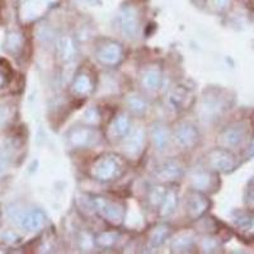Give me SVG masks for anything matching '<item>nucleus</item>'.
I'll return each instance as SVG.
<instances>
[{
  "label": "nucleus",
  "instance_id": "nucleus-1",
  "mask_svg": "<svg viewBox=\"0 0 254 254\" xmlns=\"http://www.w3.org/2000/svg\"><path fill=\"white\" fill-rule=\"evenodd\" d=\"M126 172V160L113 153L102 154L95 159L90 168V174L99 182L108 183L122 177Z\"/></svg>",
  "mask_w": 254,
  "mask_h": 254
},
{
  "label": "nucleus",
  "instance_id": "nucleus-2",
  "mask_svg": "<svg viewBox=\"0 0 254 254\" xmlns=\"http://www.w3.org/2000/svg\"><path fill=\"white\" fill-rule=\"evenodd\" d=\"M90 206L93 210L111 225L119 226L125 220L126 210L125 205L120 201L104 196H93L90 198Z\"/></svg>",
  "mask_w": 254,
  "mask_h": 254
},
{
  "label": "nucleus",
  "instance_id": "nucleus-3",
  "mask_svg": "<svg viewBox=\"0 0 254 254\" xmlns=\"http://www.w3.org/2000/svg\"><path fill=\"white\" fill-rule=\"evenodd\" d=\"M9 216L15 224L24 229L26 231H38L46 225L47 216L44 211L40 208H33L29 211H22L19 208H13L10 210Z\"/></svg>",
  "mask_w": 254,
  "mask_h": 254
},
{
  "label": "nucleus",
  "instance_id": "nucleus-4",
  "mask_svg": "<svg viewBox=\"0 0 254 254\" xmlns=\"http://www.w3.org/2000/svg\"><path fill=\"white\" fill-rule=\"evenodd\" d=\"M101 140V133L95 126H76L72 127L67 132V141L72 147H92L98 144Z\"/></svg>",
  "mask_w": 254,
  "mask_h": 254
},
{
  "label": "nucleus",
  "instance_id": "nucleus-5",
  "mask_svg": "<svg viewBox=\"0 0 254 254\" xmlns=\"http://www.w3.org/2000/svg\"><path fill=\"white\" fill-rule=\"evenodd\" d=\"M207 160L210 167L219 173H230L237 168V156L228 147H216L208 153Z\"/></svg>",
  "mask_w": 254,
  "mask_h": 254
},
{
  "label": "nucleus",
  "instance_id": "nucleus-6",
  "mask_svg": "<svg viewBox=\"0 0 254 254\" xmlns=\"http://www.w3.org/2000/svg\"><path fill=\"white\" fill-rule=\"evenodd\" d=\"M95 58L104 66H116L124 59V49L116 41L104 40L97 46Z\"/></svg>",
  "mask_w": 254,
  "mask_h": 254
},
{
  "label": "nucleus",
  "instance_id": "nucleus-7",
  "mask_svg": "<svg viewBox=\"0 0 254 254\" xmlns=\"http://www.w3.org/2000/svg\"><path fill=\"white\" fill-rule=\"evenodd\" d=\"M211 202L203 192L192 190L187 193L186 197V211H187L188 217L192 220H198L202 217L210 208Z\"/></svg>",
  "mask_w": 254,
  "mask_h": 254
},
{
  "label": "nucleus",
  "instance_id": "nucleus-8",
  "mask_svg": "<svg viewBox=\"0 0 254 254\" xmlns=\"http://www.w3.org/2000/svg\"><path fill=\"white\" fill-rule=\"evenodd\" d=\"M55 3L56 0H22L19 6L20 18L24 22H32L42 17Z\"/></svg>",
  "mask_w": 254,
  "mask_h": 254
},
{
  "label": "nucleus",
  "instance_id": "nucleus-9",
  "mask_svg": "<svg viewBox=\"0 0 254 254\" xmlns=\"http://www.w3.org/2000/svg\"><path fill=\"white\" fill-rule=\"evenodd\" d=\"M174 140L183 149H194L199 142V132L194 125L190 122H181L174 128Z\"/></svg>",
  "mask_w": 254,
  "mask_h": 254
},
{
  "label": "nucleus",
  "instance_id": "nucleus-10",
  "mask_svg": "<svg viewBox=\"0 0 254 254\" xmlns=\"http://www.w3.org/2000/svg\"><path fill=\"white\" fill-rule=\"evenodd\" d=\"M185 165L178 159H168L159 165L155 172L156 179L164 183H173L185 176Z\"/></svg>",
  "mask_w": 254,
  "mask_h": 254
},
{
  "label": "nucleus",
  "instance_id": "nucleus-11",
  "mask_svg": "<svg viewBox=\"0 0 254 254\" xmlns=\"http://www.w3.org/2000/svg\"><path fill=\"white\" fill-rule=\"evenodd\" d=\"M119 26L126 37H135L139 31V14L133 6L124 5L119 13Z\"/></svg>",
  "mask_w": 254,
  "mask_h": 254
},
{
  "label": "nucleus",
  "instance_id": "nucleus-12",
  "mask_svg": "<svg viewBox=\"0 0 254 254\" xmlns=\"http://www.w3.org/2000/svg\"><path fill=\"white\" fill-rule=\"evenodd\" d=\"M94 88L95 81L93 76L89 72L80 71L76 74L74 80H72L70 90H71V94L76 98H85L94 92Z\"/></svg>",
  "mask_w": 254,
  "mask_h": 254
},
{
  "label": "nucleus",
  "instance_id": "nucleus-13",
  "mask_svg": "<svg viewBox=\"0 0 254 254\" xmlns=\"http://www.w3.org/2000/svg\"><path fill=\"white\" fill-rule=\"evenodd\" d=\"M131 130V119L125 112L115 116L108 126V136L113 140L125 139Z\"/></svg>",
  "mask_w": 254,
  "mask_h": 254
},
{
  "label": "nucleus",
  "instance_id": "nucleus-14",
  "mask_svg": "<svg viewBox=\"0 0 254 254\" xmlns=\"http://www.w3.org/2000/svg\"><path fill=\"white\" fill-rule=\"evenodd\" d=\"M140 83L142 88H145L149 92H155L162 87L163 83V74L160 67L156 65H150L146 66L140 74Z\"/></svg>",
  "mask_w": 254,
  "mask_h": 254
},
{
  "label": "nucleus",
  "instance_id": "nucleus-15",
  "mask_svg": "<svg viewBox=\"0 0 254 254\" xmlns=\"http://www.w3.org/2000/svg\"><path fill=\"white\" fill-rule=\"evenodd\" d=\"M171 102L179 110H188L194 102L193 90L190 89L188 85L178 84L172 89Z\"/></svg>",
  "mask_w": 254,
  "mask_h": 254
},
{
  "label": "nucleus",
  "instance_id": "nucleus-16",
  "mask_svg": "<svg viewBox=\"0 0 254 254\" xmlns=\"http://www.w3.org/2000/svg\"><path fill=\"white\" fill-rule=\"evenodd\" d=\"M56 52L64 63H70L74 60L76 52H78V45L75 42V38L69 35L60 36L56 42Z\"/></svg>",
  "mask_w": 254,
  "mask_h": 254
},
{
  "label": "nucleus",
  "instance_id": "nucleus-17",
  "mask_svg": "<svg viewBox=\"0 0 254 254\" xmlns=\"http://www.w3.org/2000/svg\"><path fill=\"white\" fill-rule=\"evenodd\" d=\"M145 145V130L142 127L136 128L131 133L126 136V141H125V153L127 156L136 158L139 156L142 151Z\"/></svg>",
  "mask_w": 254,
  "mask_h": 254
},
{
  "label": "nucleus",
  "instance_id": "nucleus-18",
  "mask_svg": "<svg viewBox=\"0 0 254 254\" xmlns=\"http://www.w3.org/2000/svg\"><path fill=\"white\" fill-rule=\"evenodd\" d=\"M246 137V128L240 125L228 127L226 130L222 131L219 136V141L222 147H237L239 146Z\"/></svg>",
  "mask_w": 254,
  "mask_h": 254
},
{
  "label": "nucleus",
  "instance_id": "nucleus-19",
  "mask_svg": "<svg viewBox=\"0 0 254 254\" xmlns=\"http://www.w3.org/2000/svg\"><path fill=\"white\" fill-rule=\"evenodd\" d=\"M190 185H192V188L196 190H199V192H208L212 188H215L217 186L216 177H215L214 173L207 171H201L197 172L192 176V179H190Z\"/></svg>",
  "mask_w": 254,
  "mask_h": 254
},
{
  "label": "nucleus",
  "instance_id": "nucleus-20",
  "mask_svg": "<svg viewBox=\"0 0 254 254\" xmlns=\"http://www.w3.org/2000/svg\"><path fill=\"white\" fill-rule=\"evenodd\" d=\"M169 136H171V132L164 124L154 125L153 131H151V139H153V144L156 150L163 151L167 149L168 144H169Z\"/></svg>",
  "mask_w": 254,
  "mask_h": 254
},
{
  "label": "nucleus",
  "instance_id": "nucleus-21",
  "mask_svg": "<svg viewBox=\"0 0 254 254\" xmlns=\"http://www.w3.org/2000/svg\"><path fill=\"white\" fill-rule=\"evenodd\" d=\"M24 47V37L17 31L9 32L4 41V50L10 55H18Z\"/></svg>",
  "mask_w": 254,
  "mask_h": 254
},
{
  "label": "nucleus",
  "instance_id": "nucleus-22",
  "mask_svg": "<svg viewBox=\"0 0 254 254\" xmlns=\"http://www.w3.org/2000/svg\"><path fill=\"white\" fill-rule=\"evenodd\" d=\"M171 226L168 224H159L156 225L153 230L150 231V235H149V243L153 248H159L162 247L165 242L168 240V238L171 237Z\"/></svg>",
  "mask_w": 254,
  "mask_h": 254
},
{
  "label": "nucleus",
  "instance_id": "nucleus-23",
  "mask_svg": "<svg viewBox=\"0 0 254 254\" xmlns=\"http://www.w3.org/2000/svg\"><path fill=\"white\" fill-rule=\"evenodd\" d=\"M224 101L219 98V95L210 94L206 95L202 102V112L205 113L207 117H212L224 111Z\"/></svg>",
  "mask_w": 254,
  "mask_h": 254
},
{
  "label": "nucleus",
  "instance_id": "nucleus-24",
  "mask_svg": "<svg viewBox=\"0 0 254 254\" xmlns=\"http://www.w3.org/2000/svg\"><path fill=\"white\" fill-rule=\"evenodd\" d=\"M177 205H178V190L177 188H169L160 205V215L164 217L171 216L176 211Z\"/></svg>",
  "mask_w": 254,
  "mask_h": 254
},
{
  "label": "nucleus",
  "instance_id": "nucleus-25",
  "mask_svg": "<svg viewBox=\"0 0 254 254\" xmlns=\"http://www.w3.org/2000/svg\"><path fill=\"white\" fill-rule=\"evenodd\" d=\"M126 103L128 110L131 111V113H133V115L136 116H142L147 110L146 101L142 98L141 95L136 94V93L127 95Z\"/></svg>",
  "mask_w": 254,
  "mask_h": 254
},
{
  "label": "nucleus",
  "instance_id": "nucleus-26",
  "mask_svg": "<svg viewBox=\"0 0 254 254\" xmlns=\"http://www.w3.org/2000/svg\"><path fill=\"white\" fill-rule=\"evenodd\" d=\"M235 225L243 233L248 235H254V214L243 212L239 216L235 217Z\"/></svg>",
  "mask_w": 254,
  "mask_h": 254
},
{
  "label": "nucleus",
  "instance_id": "nucleus-27",
  "mask_svg": "<svg viewBox=\"0 0 254 254\" xmlns=\"http://www.w3.org/2000/svg\"><path fill=\"white\" fill-rule=\"evenodd\" d=\"M193 238L190 235H181L177 239L173 240L172 243V251L176 253H185V252H190L193 248Z\"/></svg>",
  "mask_w": 254,
  "mask_h": 254
},
{
  "label": "nucleus",
  "instance_id": "nucleus-28",
  "mask_svg": "<svg viewBox=\"0 0 254 254\" xmlns=\"http://www.w3.org/2000/svg\"><path fill=\"white\" fill-rule=\"evenodd\" d=\"M117 240H119V233H116V231H104L95 238L97 246L104 249L115 246Z\"/></svg>",
  "mask_w": 254,
  "mask_h": 254
},
{
  "label": "nucleus",
  "instance_id": "nucleus-29",
  "mask_svg": "<svg viewBox=\"0 0 254 254\" xmlns=\"http://www.w3.org/2000/svg\"><path fill=\"white\" fill-rule=\"evenodd\" d=\"M167 190L163 186H156V187L151 188V190L149 192V202L151 203L155 207H159V206L162 205L163 199H164L165 193H167Z\"/></svg>",
  "mask_w": 254,
  "mask_h": 254
},
{
  "label": "nucleus",
  "instance_id": "nucleus-30",
  "mask_svg": "<svg viewBox=\"0 0 254 254\" xmlns=\"http://www.w3.org/2000/svg\"><path fill=\"white\" fill-rule=\"evenodd\" d=\"M85 122L87 125H90V126H97V125L101 122V113H99L98 108L97 107H92L85 112Z\"/></svg>",
  "mask_w": 254,
  "mask_h": 254
},
{
  "label": "nucleus",
  "instance_id": "nucleus-31",
  "mask_svg": "<svg viewBox=\"0 0 254 254\" xmlns=\"http://www.w3.org/2000/svg\"><path fill=\"white\" fill-rule=\"evenodd\" d=\"M10 108L6 107V106H0V130H3L5 125L8 124L9 120H10Z\"/></svg>",
  "mask_w": 254,
  "mask_h": 254
},
{
  "label": "nucleus",
  "instance_id": "nucleus-32",
  "mask_svg": "<svg viewBox=\"0 0 254 254\" xmlns=\"http://www.w3.org/2000/svg\"><path fill=\"white\" fill-rule=\"evenodd\" d=\"M1 238H3L4 242L9 243V244H15V243L19 242V235L13 230H5L1 234Z\"/></svg>",
  "mask_w": 254,
  "mask_h": 254
},
{
  "label": "nucleus",
  "instance_id": "nucleus-33",
  "mask_svg": "<svg viewBox=\"0 0 254 254\" xmlns=\"http://www.w3.org/2000/svg\"><path fill=\"white\" fill-rule=\"evenodd\" d=\"M9 167V156L6 151L0 150V177L3 176Z\"/></svg>",
  "mask_w": 254,
  "mask_h": 254
},
{
  "label": "nucleus",
  "instance_id": "nucleus-34",
  "mask_svg": "<svg viewBox=\"0 0 254 254\" xmlns=\"http://www.w3.org/2000/svg\"><path fill=\"white\" fill-rule=\"evenodd\" d=\"M229 4H230V0H212V5L219 10L228 8Z\"/></svg>",
  "mask_w": 254,
  "mask_h": 254
},
{
  "label": "nucleus",
  "instance_id": "nucleus-35",
  "mask_svg": "<svg viewBox=\"0 0 254 254\" xmlns=\"http://www.w3.org/2000/svg\"><path fill=\"white\" fill-rule=\"evenodd\" d=\"M8 83V74H6L5 67L0 66V89L5 87V84Z\"/></svg>",
  "mask_w": 254,
  "mask_h": 254
},
{
  "label": "nucleus",
  "instance_id": "nucleus-36",
  "mask_svg": "<svg viewBox=\"0 0 254 254\" xmlns=\"http://www.w3.org/2000/svg\"><path fill=\"white\" fill-rule=\"evenodd\" d=\"M247 202H248L249 207L254 210V186L249 187L248 192H247Z\"/></svg>",
  "mask_w": 254,
  "mask_h": 254
},
{
  "label": "nucleus",
  "instance_id": "nucleus-37",
  "mask_svg": "<svg viewBox=\"0 0 254 254\" xmlns=\"http://www.w3.org/2000/svg\"><path fill=\"white\" fill-rule=\"evenodd\" d=\"M79 1L83 4H87V5H92V6H97V5H101L102 4V0H79Z\"/></svg>",
  "mask_w": 254,
  "mask_h": 254
},
{
  "label": "nucleus",
  "instance_id": "nucleus-38",
  "mask_svg": "<svg viewBox=\"0 0 254 254\" xmlns=\"http://www.w3.org/2000/svg\"><path fill=\"white\" fill-rule=\"evenodd\" d=\"M0 219H1V214H0Z\"/></svg>",
  "mask_w": 254,
  "mask_h": 254
}]
</instances>
